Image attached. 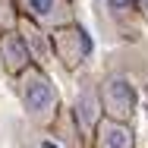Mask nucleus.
Segmentation results:
<instances>
[{"instance_id":"f257e3e1","label":"nucleus","mask_w":148,"mask_h":148,"mask_svg":"<svg viewBox=\"0 0 148 148\" xmlns=\"http://www.w3.org/2000/svg\"><path fill=\"white\" fill-rule=\"evenodd\" d=\"M16 95L22 101V110L25 117L47 129L54 120H57V110H60V95H57V85L51 82V76L44 73V66L32 63L29 69H22L16 76Z\"/></svg>"},{"instance_id":"f03ea898","label":"nucleus","mask_w":148,"mask_h":148,"mask_svg":"<svg viewBox=\"0 0 148 148\" xmlns=\"http://www.w3.org/2000/svg\"><path fill=\"white\" fill-rule=\"evenodd\" d=\"M51 47H54V57L60 60L63 69L76 73L85 60L91 57V35H85L82 25L69 22V25H60V29L51 32Z\"/></svg>"},{"instance_id":"7ed1b4c3","label":"nucleus","mask_w":148,"mask_h":148,"mask_svg":"<svg viewBox=\"0 0 148 148\" xmlns=\"http://www.w3.org/2000/svg\"><path fill=\"white\" fill-rule=\"evenodd\" d=\"M101 104H104V117L110 120H123L129 123L132 114H136V104H139V95H136V85L126 79V76H107L101 85Z\"/></svg>"},{"instance_id":"20e7f679","label":"nucleus","mask_w":148,"mask_h":148,"mask_svg":"<svg viewBox=\"0 0 148 148\" xmlns=\"http://www.w3.org/2000/svg\"><path fill=\"white\" fill-rule=\"evenodd\" d=\"M22 13L29 19H35L41 29H47V32L76 22L73 0H22Z\"/></svg>"},{"instance_id":"39448f33","label":"nucleus","mask_w":148,"mask_h":148,"mask_svg":"<svg viewBox=\"0 0 148 148\" xmlns=\"http://www.w3.org/2000/svg\"><path fill=\"white\" fill-rule=\"evenodd\" d=\"M32 63H35V57H32L22 32L19 29H3L0 32V66H3V73L16 79L22 69H29Z\"/></svg>"},{"instance_id":"423d86ee","label":"nucleus","mask_w":148,"mask_h":148,"mask_svg":"<svg viewBox=\"0 0 148 148\" xmlns=\"http://www.w3.org/2000/svg\"><path fill=\"white\" fill-rule=\"evenodd\" d=\"M104 120V104H101V91L95 88L91 82H85V88L79 91L76 98V123L85 136H95L98 123Z\"/></svg>"},{"instance_id":"0eeeda50","label":"nucleus","mask_w":148,"mask_h":148,"mask_svg":"<svg viewBox=\"0 0 148 148\" xmlns=\"http://www.w3.org/2000/svg\"><path fill=\"white\" fill-rule=\"evenodd\" d=\"M95 148H136V132L123 120L104 117L95 129Z\"/></svg>"},{"instance_id":"6e6552de","label":"nucleus","mask_w":148,"mask_h":148,"mask_svg":"<svg viewBox=\"0 0 148 148\" xmlns=\"http://www.w3.org/2000/svg\"><path fill=\"white\" fill-rule=\"evenodd\" d=\"M16 29L22 32V38H25V44H29L32 57H35V63L38 66H44L47 63V57L54 54V47H51V35H44L47 29H41L35 19H29V16H19V22H16Z\"/></svg>"},{"instance_id":"1a4fd4ad","label":"nucleus","mask_w":148,"mask_h":148,"mask_svg":"<svg viewBox=\"0 0 148 148\" xmlns=\"http://www.w3.org/2000/svg\"><path fill=\"white\" fill-rule=\"evenodd\" d=\"M104 6L110 10V16L114 19H129V16H139V10H136V0H104Z\"/></svg>"},{"instance_id":"9d476101","label":"nucleus","mask_w":148,"mask_h":148,"mask_svg":"<svg viewBox=\"0 0 148 148\" xmlns=\"http://www.w3.org/2000/svg\"><path fill=\"white\" fill-rule=\"evenodd\" d=\"M16 22H19V16H16V10H13V0H0V32L3 29H16Z\"/></svg>"},{"instance_id":"9b49d317","label":"nucleus","mask_w":148,"mask_h":148,"mask_svg":"<svg viewBox=\"0 0 148 148\" xmlns=\"http://www.w3.org/2000/svg\"><path fill=\"white\" fill-rule=\"evenodd\" d=\"M136 10H139V16L148 22V0H136Z\"/></svg>"}]
</instances>
